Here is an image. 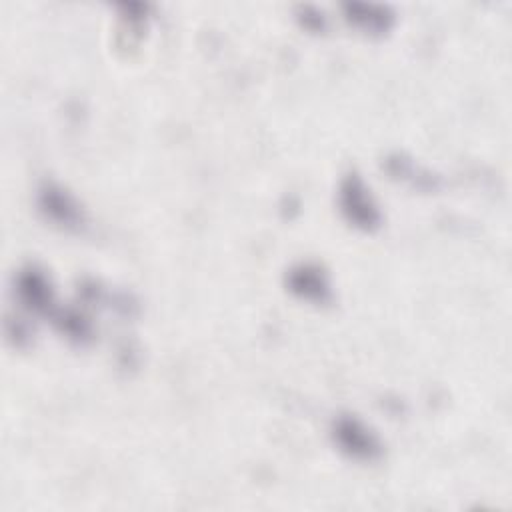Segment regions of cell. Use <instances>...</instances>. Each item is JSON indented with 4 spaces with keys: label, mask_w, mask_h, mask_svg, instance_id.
Wrapping results in <instances>:
<instances>
[{
    "label": "cell",
    "mask_w": 512,
    "mask_h": 512,
    "mask_svg": "<svg viewBox=\"0 0 512 512\" xmlns=\"http://www.w3.org/2000/svg\"><path fill=\"white\" fill-rule=\"evenodd\" d=\"M18 294H20V300L30 310L44 312V314L52 310L54 302H52L50 284L46 276L34 268H28L18 276Z\"/></svg>",
    "instance_id": "5"
},
{
    "label": "cell",
    "mask_w": 512,
    "mask_h": 512,
    "mask_svg": "<svg viewBox=\"0 0 512 512\" xmlns=\"http://www.w3.org/2000/svg\"><path fill=\"white\" fill-rule=\"evenodd\" d=\"M40 208L42 212L56 224L64 226V228H80L84 222L82 210L78 208V204L74 202V198L64 192L62 188L54 186V184H46L40 190Z\"/></svg>",
    "instance_id": "3"
},
{
    "label": "cell",
    "mask_w": 512,
    "mask_h": 512,
    "mask_svg": "<svg viewBox=\"0 0 512 512\" xmlns=\"http://www.w3.org/2000/svg\"><path fill=\"white\" fill-rule=\"evenodd\" d=\"M334 440L342 452L356 460H376L382 452L378 438L350 416H340L334 422Z\"/></svg>",
    "instance_id": "2"
},
{
    "label": "cell",
    "mask_w": 512,
    "mask_h": 512,
    "mask_svg": "<svg viewBox=\"0 0 512 512\" xmlns=\"http://www.w3.org/2000/svg\"><path fill=\"white\" fill-rule=\"evenodd\" d=\"M340 208L348 222L360 230L370 232L380 226V212L356 174H348L340 186Z\"/></svg>",
    "instance_id": "1"
},
{
    "label": "cell",
    "mask_w": 512,
    "mask_h": 512,
    "mask_svg": "<svg viewBox=\"0 0 512 512\" xmlns=\"http://www.w3.org/2000/svg\"><path fill=\"white\" fill-rule=\"evenodd\" d=\"M346 18L368 34H382L390 28L394 16L386 6L374 4H344Z\"/></svg>",
    "instance_id": "6"
},
{
    "label": "cell",
    "mask_w": 512,
    "mask_h": 512,
    "mask_svg": "<svg viewBox=\"0 0 512 512\" xmlns=\"http://www.w3.org/2000/svg\"><path fill=\"white\" fill-rule=\"evenodd\" d=\"M288 290L308 302L324 304L330 300V284L324 272L312 264H300L290 270L286 278Z\"/></svg>",
    "instance_id": "4"
}]
</instances>
